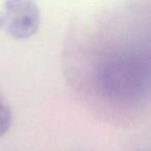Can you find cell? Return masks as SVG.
Segmentation results:
<instances>
[{
    "mask_svg": "<svg viewBox=\"0 0 151 151\" xmlns=\"http://www.w3.org/2000/svg\"><path fill=\"white\" fill-rule=\"evenodd\" d=\"M40 13L35 0H5L0 12V28L16 40H27L37 32Z\"/></svg>",
    "mask_w": 151,
    "mask_h": 151,
    "instance_id": "obj_2",
    "label": "cell"
},
{
    "mask_svg": "<svg viewBox=\"0 0 151 151\" xmlns=\"http://www.w3.org/2000/svg\"><path fill=\"white\" fill-rule=\"evenodd\" d=\"M96 95L119 109L134 108L150 93V51L141 40L128 38L106 48L94 62Z\"/></svg>",
    "mask_w": 151,
    "mask_h": 151,
    "instance_id": "obj_1",
    "label": "cell"
},
{
    "mask_svg": "<svg viewBox=\"0 0 151 151\" xmlns=\"http://www.w3.org/2000/svg\"><path fill=\"white\" fill-rule=\"evenodd\" d=\"M12 111L9 104L2 96H0V137L9 129L12 124Z\"/></svg>",
    "mask_w": 151,
    "mask_h": 151,
    "instance_id": "obj_3",
    "label": "cell"
}]
</instances>
